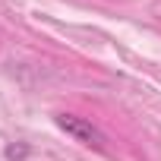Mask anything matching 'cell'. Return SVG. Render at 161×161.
<instances>
[{
  "instance_id": "obj_1",
  "label": "cell",
  "mask_w": 161,
  "mask_h": 161,
  "mask_svg": "<svg viewBox=\"0 0 161 161\" xmlns=\"http://www.w3.org/2000/svg\"><path fill=\"white\" fill-rule=\"evenodd\" d=\"M54 120H57V126H60L66 136H73L76 142H82V145H92V148H104V145H108L104 133H101L92 120H86V117H76V114H57Z\"/></svg>"
},
{
  "instance_id": "obj_2",
  "label": "cell",
  "mask_w": 161,
  "mask_h": 161,
  "mask_svg": "<svg viewBox=\"0 0 161 161\" xmlns=\"http://www.w3.org/2000/svg\"><path fill=\"white\" fill-rule=\"evenodd\" d=\"M25 155H29L25 145H10V148H7V158H10V161H25Z\"/></svg>"
}]
</instances>
